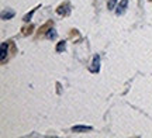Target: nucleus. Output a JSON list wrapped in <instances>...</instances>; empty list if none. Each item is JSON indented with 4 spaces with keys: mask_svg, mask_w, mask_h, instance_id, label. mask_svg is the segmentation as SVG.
Listing matches in <instances>:
<instances>
[{
    "mask_svg": "<svg viewBox=\"0 0 152 138\" xmlns=\"http://www.w3.org/2000/svg\"><path fill=\"white\" fill-rule=\"evenodd\" d=\"M127 6H128V0H121L118 4H117V9H115V14H117V16H121V14H124L125 10H127Z\"/></svg>",
    "mask_w": 152,
    "mask_h": 138,
    "instance_id": "1",
    "label": "nucleus"
},
{
    "mask_svg": "<svg viewBox=\"0 0 152 138\" xmlns=\"http://www.w3.org/2000/svg\"><path fill=\"white\" fill-rule=\"evenodd\" d=\"M90 71L93 73H97L100 71V56L99 55H94V58H93V64H92V66H90Z\"/></svg>",
    "mask_w": 152,
    "mask_h": 138,
    "instance_id": "2",
    "label": "nucleus"
},
{
    "mask_svg": "<svg viewBox=\"0 0 152 138\" xmlns=\"http://www.w3.org/2000/svg\"><path fill=\"white\" fill-rule=\"evenodd\" d=\"M0 58H1V62L6 61L7 58V54H9V44L7 42H1V47H0Z\"/></svg>",
    "mask_w": 152,
    "mask_h": 138,
    "instance_id": "3",
    "label": "nucleus"
},
{
    "mask_svg": "<svg viewBox=\"0 0 152 138\" xmlns=\"http://www.w3.org/2000/svg\"><path fill=\"white\" fill-rule=\"evenodd\" d=\"M93 128L90 126H75L72 127V131L73 133H86V131H92Z\"/></svg>",
    "mask_w": 152,
    "mask_h": 138,
    "instance_id": "4",
    "label": "nucleus"
},
{
    "mask_svg": "<svg viewBox=\"0 0 152 138\" xmlns=\"http://www.w3.org/2000/svg\"><path fill=\"white\" fill-rule=\"evenodd\" d=\"M56 11H58V14H61V16H62V14H64V16H66V14L69 13V4H68V3H65V4L59 6Z\"/></svg>",
    "mask_w": 152,
    "mask_h": 138,
    "instance_id": "5",
    "label": "nucleus"
},
{
    "mask_svg": "<svg viewBox=\"0 0 152 138\" xmlns=\"http://www.w3.org/2000/svg\"><path fill=\"white\" fill-rule=\"evenodd\" d=\"M14 17V11L13 10H4L3 13H1V20H10V18H13Z\"/></svg>",
    "mask_w": 152,
    "mask_h": 138,
    "instance_id": "6",
    "label": "nucleus"
},
{
    "mask_svg": "<svg viewBox=\"0 0 152 138\" xmlns=\"http://www.w3.org/2000/svg\"><path fill=\"white\" fill-rule=\"evenodd\" d=\"M45 37L48 39H55L56 38V31H55L54 28H49L48 31H47V34H45Z\"/></svg>",
    "mask_w": 152,
    "mask_h": 138,
    "instance_id": "7",
    "label": "nucleus"
},
{
    "mask_svg": "<svg viewBox=\"0 0 152 138\" xmlns=\"http://www.w3.org/2000/svg\"><path fill=\"white\" fill-rule=\"evenodd\" d=\"M66 48V42L65 41H61V42H58V45H56V52H64Z\"/></svg>",
    "mask_w": 152,
    "mask_h": 138,
    "instance_id": "8",
    "label": "nucleus"
},
{
    "mask_svg": "<svg viewBox=\"0 0 152 138\" xmlns=\"http://www.w3.org/2000/svg\"><path fill=\"white\" fill-rule=\"evenodd\" d=\"M35 10H37V9H33V10L30 11V13H27V14L24 16V18H23V20H24L26 23H28L30 20H31V18H33V16H34V13H35Z\"/></svg>",
    "mask_w": 152,
    "mask_h": 138,
    "instance_id": "9",
    "label": "nucleus"
},
{
    "mask_svg": "<svg viewBox=\"0 0 152 138\" xmlns=\"http://www.w3.org/2000/svg\"><path fill=\"white\" fill-rule=\"evenodd\" d=\"M115 4H117V0H109V1H107V9H109V10H114V9H115Z\"/></svg>",
    "mask_w": 152,
    "mask_h": 138,
    "instance_id": "10",
    "label": "nucleus"
}]
</instances>
